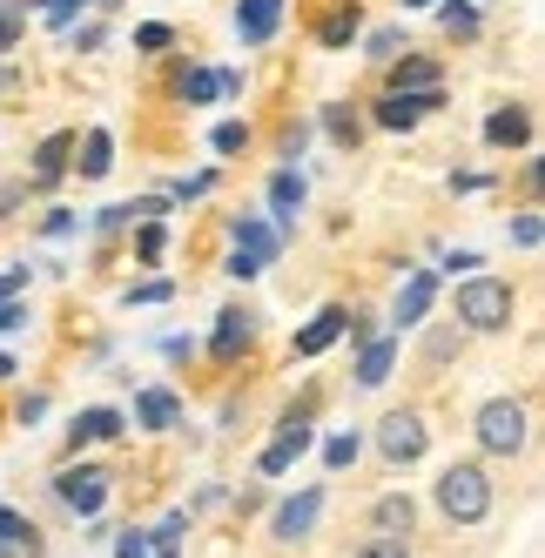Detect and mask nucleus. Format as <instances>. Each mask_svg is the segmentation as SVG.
Returning <instances> with one entry per match:
<instances>
[{
	"label": "nucleus",
	"instance_id": "36",
	"mask_svg": "<svg viewBox=\"0 0 545 558\" xmlns=\"http://www.w3.org/2000/svg\"><path fill=\"white\" fill-rule=\"evenodd\" d=\"M371 54H377V61H391V54H398V34H391V27L371 34Z\"/></svg>",
	"mask_w": 545,
	"mask_h": 558
},
{
	"label": "nucleus",
	"instance_id": "10",
	"mask_svg": "<svg viewBox=\"0 0 545 558\" xmlns=\"http://www.w3.org/2000/svg\"><path fill=\"white\" fill-rule=\"evenodd\" d=\"M432 296H438V276L432 269H411V283L398 290V324H417V316L432 310Z\"/></svg>",
	"mask_w": 545,
	"mask_h": 558
},
{
	"label": "nucleus",
	"instance_id": "13",
	"mask_svg": "<svg viewBox=\"0 0 545 558\" xmlns=\"http://www.w3.org/2000/svg\"><path fill=\"white\" fill-rule=\"evenodd\" d=\"M250 343V310H222L216 316V356H237Z\"/></svg>",
	"mask_w": 545,
	"mask_h": 558
},
{
	"label": "nucleus",
	"instance_id": "2",
	"mask_svg": "<svg viewBox=\"0 0 545 558\" xmlns=\"http://www.w3.org/2000/svg\"><path fill=\"white\" fill-rule=\"evenodd\" d=\"M458 316L472 330H505L512 324V283H498V276H464L458 283Z\"/></svg>",
	"mask_w": 545,
	"mask_h": 558
},
{
	"label": "nucleus",
	"instance_id": "34",
	"mask_svg": "<svg viewBox=\"0 0 545 558\" xmlns=\"http://www.w3.org/2000/svg\"><path fill=\"white\" fill-rule=\"evenodd\" d=\"M142 256H148V263L162 256V222H142Z\"/></svg>",
	"mask_w": 545,
	"mask_h": 558
},
{
	"label": "nucleus",
	"instance_id": "39",
	"mask_svg": "<svg viewBox=\"0 0 545 558\" xmlns=\"http://www.w3.org/2000/svg\"><path fill=\"white\" fill-rule=\"evenodd\" d=\"M14 324H27V310L21 303H0V330H14Z\"/></svg>",
	"mask_w": 545,
	"mask_h": 558
},
{
	"label": "nucleus",
	"instance_id": "25",
	"mask_svg": "<svg viewBox=\"0 0 545 558\" xmlns=\"http://www.w3.org/2000/svg\"><path fill=\"white\" fill-rule=\"evenodd\" d=\"M358 558H411V551H404V538H398V532H377V538H364V551H358Z\"/></svg>",
	"mask_w": 545,
	"mask_h": 558
},
{
	"label": "nucleus",
	"instance_id": "1",
	"mask_svg": "<svg viewBox=\"0 0 545 558\" xmlns=\"http://www.w3.org/2000/svg\"><path fill=\"white\" fill-rule=\"evenodd\" d=\"M438 505H445V518H458V525H479L492 511V477L479 464H451L438 477Z\"/></svg>",
	"mask_w": 545,
	"mask_h": 558
},
{
	"label": "nucleus",
	"instance_id": "18",
	"mask_svg": "<svg viewBox=\"0 0 545 558\" xmlns=\"http://www.w3.org/2000/svg\"><path fill=\"white\" fill-rule=\"evenodd\" d=\"M485 135H492V142L505 148V142H525V135H532V122H525V114H519V108H498V114H492V122H485Z\"/></svg>",
	"mask_w": 545,
	"mask_h": 558
},
{
	"label": "nucleus",
	"instance_id": "38",
	"mask_svg": "<svg viewBox=\"0 0 545 558\" xmlns=\"http://www.w3.org/2000/svg\"><path fill=\"white\" fill-rule=\"evenodd\" d=\"M169 296V283H142V290H129V303H162Z\"/></svg>",
	"mask_w": 545,
	"mask_h": 558
},
{
	"label": "nucleus",
	"instance_id": "9",
	"mask_svg": "<svg viewBox=\"0 0 545 558\" xmlns=\"http://www.w3.org/2000/svg\"><path fill=\"white\" fill-rule=\"evenodd\" d=\"M317 511H324V492L310 485V492H296L283 511H277V538H303L310 525H317Z\"/></svg>",
	"mask_w": 545,
	"mask_h": 558
},
{
	"label": "nucleus",
	"instance_id": "15",
	"mask_svg": "<svg viewBox=\"0 0 545 558\" xmlns=\"http://www.w3.org/2000/svg\"><path fill=\"white\" fill-rule=\"evenodd\" d=\"M101 437H122V411H82L74 417V445H101Z\"/></svg>",
	"mask_w": 545,
	"mask_h": 558
},
{
	"label": "nucleus",
	"instance_id": "5",
	"mask_svg": "<svg viewBox=\"0 0 545 558\" xmlns=\"http://www.w3.org/2000/svg\"><path fill=\"white\" fill-rule=\"evenodd\" d=\"M55 492H61V505H68V511L95 518V511L108 505V471H95V464H82V471H61V477H55Z\"/></svg>",
	"mask_w": 545,
	"mask_h": 558
},
{
	"label": "nucleus",
	"instance_id": "30",
	"mask_svg": "<svg viewBox=\"0 0 545 558\" xmlns=\"http://www.w3.org/2000/svg\"><path fill=\"white\" fill-rule=\"evenodd\" d=\"M324 129H330L337 142H358V122H350V114H343V108H330V114H324Z\"/></svg>",
	"mask_w": 545,
	"mask_h": 558
},
{
	"label": "nucleus",
	"instance_id": "11",
	"mask_svg": "<svg viewBox=\"0 0 545 558\" xmlns=\"http://www.w3.org/2000/svg\"><path fill=\"white\" fill-rule=\"evenodd\" d=\"M237 250H250L256 263H269V256L283 250V235L269 229V222H256V216H237Z\"/></svg>",
	"mask_w": 545,
	"mask_h": 558
},
{
	"label": "nucleus",
	"instance_id": "8",
	"mask_svg": "<svg viewBox=\"0 0 545 558\" xmlns=\"http://www.w3.org/2000/svg\"><path fill=\"white\" fill-rule=\"evenodd\" d=\"M277 21H283V0H243V8H237V34L250 48H263L269 34H277Z\"/></svg>",
	"mask_w": 545,
	"mask_h": 558
},
{
	"label": "nucleus",
	"instance_id": "23",
	"mask_svg": "<svg viewBox=\"0 0 545 558\" xmlns=\"http://www.w3.org/2000/svg\"><path fill=\"white\" fill-rule=\"evenodd\" d=\"M108 155H114V142H108V135L95 129V135H88V148H82V175H108V169H114Z\"/></svg>",
	"mask_w": 545,
	"mask_h": 558
},
{
	"label": "nucleus",
	"instance_id": "17",
	"mask_svg": "<svg viewBox=\"0 0 545 558\" xmlns=\"http://www.w3.org/2000/svg\"><path fill=\"white\" fill-rule=\"evenodd\" d=\"M269 203H277V222H290L296 209H303V175H277V182H269Z\"/></svg>",
	"mask_w": 545,
	"mask_h": 558
},
{
	"label": "nucleus",
	"instance_id": "3",
	"mask_svg": "<svg viewBox=\"0 0 545 558\" xmlns=\"http://www.w3.org/2000/svg\"><path fill=\"white\" fill-rule=\"evenodd\" d=\"M472 430H479V445H485L492 458H512V451L525 445V411L512 404V397H492V404L479 411V424H472Z\"/></svg>",
	"mask_w": 545,
	"mask_h": 558
},
{
	"label": "nucleus",
	"instance_id": "28",
	"mask_svg": "<svg viewBox=\"0 0 545 558\" xmlns=\"http://www.w3.org/2000/svg\"><path fill=\"white\" fill-rule=\"evenodd\" d=\"M209 142H216V155H237V148H243L250 135H243V122H222V129H216Z\"/></svg>",
	"mask_w": 545,
	"mask_h": 558
},
{
	"label": "nucleus",
	"instance_id": "32",
	"mask_svg": "<svg viewBox=\"0 0 545 558\" xmlns=\"http://www.w3.org/2000/svg\"><path fill=\"white\" fill-rule=\"evenodd\" d=\"M512 235H519L525 250H538V235H545V222H538V216H519V222H512Z\"/></svg>",
	"mask_w": 545,
	"mask_h": 558
},
{
	"label": "nucleus",
	"instance_id": "37",
	"mask_svg": "<svg viewBox=\"0 0 545 558\" xmlns=\"http://www.w3.org/2000/svg\"><path fill=\"white\" fill-rule=\"evenodd\" d=\"M14 34H21V14H14V8H0V48H14Z\"/></svg>",
	"mask_w": 545,
	"mask_h": 558
},
{
	"label": "nucleus",
	"instance_id": "4",
	"mask_svg": "<svg viewBox=\"0 0 545 558\" xmlns=\"http://www.w3.org/2000/svg\"><path fill=\"white\" fill-rule=\"evenodd\" d=\"M424 445H432V437H424V424L411 417V411H391L377 424V451L391 458V464H417L424 458Z\"/></svg>",
	"mask_w": 545,
	"mask_h": 558
},
{
	"label": "nucleus",
	"instance_id": "7",
	"mask_svg": "<svg viewBox=\"0 0 545 558\" xmlns=\"http://www.w3.org/2000/svg\"><path fill=\"white\" fill-rule=\"evenodd\" d=\"M424 108H445V95H438V88H417V95L391 88V95L377 101V122H384V129H411V122H417Z\"/></svg>",
	"mask_w": 545,
	"mask_h": 558
},
{
	"label": "nucleus",
	"instance_id": "6",
	"mask_svg": "<svg viewBox=\"0 0 545 558\" xmlns=\"http://www.w3.org/2000/svg\"><path fill=\"white\" fill-rule=\"evenodd\" d=\"M303 451H310V417L296 411V417H283V437H277V445H269V451H263L256 464H263L269 477H283V471H290V464H296Z\"/></svg>",
	"mask_w": 545,
	"mask_h": 558
},
{
	"label": "nucleus",
	"instance_id": "20",
	"mask_svg": "<svg viewBox=\"0 0 545 558\" xmlns=\"http://www.w3.org/2000/svg\"><path fill=\"white\" fill-rule=\"evenodd\" d=\"M14 545H27V551H34V545H41V538L27 532V518H21V511H0V558H8Z\"/></svg>",
	"mask_w": 545,
	"mask_h": 558
},
{
	"label": "nucleus",
	"instance_id": "21",
	"mask_svg": "<svg viewBox=\"0 0 545 558\" xmlns=\"http://www.w3.org/2000/svg\"><path fill=\"white\" fill-rule=\"evenodd\" d=\"M398 88H404V95H417V88H438V68L424 61V54H411V61L398 68Z\"/></svg>",
	"mask_w": 545,
	"mask_h": 558
},
{
	"label": "nucleus",
	"instance_id": "24",
	"mask_svg": "<svg viewBox=\"0 0 545 558\" xmlns=\"http://www.w3.org/2000/svg\"><path fill=\"white\" fill-rule=\"evenodd\" d=\"M182 95L189 101H216L222 95V74H182Z\"/></svg>",
	"mask_w": 545,
	"mask_h": 558
},
{
	"label": "nucleus",
	"instance_id": "29",
	"mask_svg": "<svg viewBox=\"0 0 545 558\" xmlns=\"http://www.w3.org/2000/svg\"><path fill=\"white\" fill-rule=\"evenodd\" d=\"M155 545L142 538V532H122V538H114V558H148Z\"/></svg>",
	"mask_w": 545,
	"mask_h": 558
},
{
	"label": "nucleus",
	"instance_id": "12",
	"mask_svg": "<svg viewBox=\"0 0 545 558\" xmlns=\"http://www.w3.org/2000/svg\"><path fill=\"white\" fill-rule=\"evenodd\" d=\"M343 324H350V316H343V310H324V316H317V324H310V330L296 337V356H317V350H330V343L343 337Z\"/></svg>",
	"mask_w": 545,
	"mask_h": 558
},
{
	"label": "nucleus",
	"instance_id": "22",
	"mask_svg": "<svg viewBox=\"0 0 545 558\" xmlns=\"http://www.w3.org/2000/svg\"><path fill=\"white\" fill-rule=\"evenodd\" d=\"M377 532H411V498H377Z\"/></svg>",
	"mask_w": 545,
	"mask_h": 558
},
{
	"label": "nucleus",
	"instance_id": "35",
	"mask_svg": "<svg viewBox=\"0 0 545 558\" xmlns=\"http://www.w3.org/2000/svg\"><path fill=\"white\" fill-rule=\"evenodd\" d=\"M27 290V269H8V276H0V303H14Z\"/></svg>",
	"mask_w": 545,
	"mask_h": 558
},
{
	"label": "nucleus",
	"instance_id": "19",
	"mask_svg": "<svg viewBox=\"0 0 545 558\" xmlns=\"http://www.w3.org/2000/svg\"><path fill=\"white\" fill-rule=\"evenodd\" d=\"M391 364H398V350H391V343H364V364H358V384H384V377H391Z\"/></svg>",
	"mask_w": 545,
	"mask_h": 558
},
{
	"label": "nucleus",
	"instance_id": "31",
	"mask_svg": "<svg viewBox=\"0 0 545 558\" xmlns=\"http://www.w3.org/2000/svg\"><path fill=\"white\" fill-rule=\"evenodd\" d=\"M445 27H451V34H479V14H472V8H445Z\"/></svg>",
	"mask_w": 545,
	"mask_h": 558
},
{
	"label": "nucleus",
	"instance_id": "16",
	"mask_svg": "<svg viewBox=\"0 0 545 558\" xmlns=\"http://www.w3.org/2000/svg\"><path fill=\"white\" fill-rule=\"evenodd\" d=\"M68 148H74V135H48V142H41V155H34V175L55 182V175L68 169Z\"/></svg>",
	"mask_w": 545,
	"mask_h": 558
},
{
	"label": "nucleus",
	"instance_id": "26",
	"mask_svg": "<svg viewBox=\"0 0 545 558\" xmlns=\"http://www.w3.org/2000/svg\"><path fill=\"white\" fill-rule=\"evenodd\" d=\"M350 34H358V8H343V14H330L324 21V41L337 48V41H350Z\"/></svg>",
	"mask_w": 545,
	"mask_h": 558
},
{
	"label": "nucleus",
	"instance_id": "14",
	"mask_svg": "<svg viewBox=\"0 0 545 558\" xmlns=\"http://www.w3.org/2000/svg\"><path fill=\"white\" fill-rule=\"evenodd\" d=\"M135 417H142L148 430H169L182 411H175V397H169V390H142V397H135Z\"/></svg>",
	"mask_w": 545,
	"mask_h": 558
},
{
	"label": "nucleus",
	"instance_id": "33",
	"mask_svg": "<svg viewBox=\"0 0 545 558\" xmlns=\"http://www.w3.org/2000/svg\"><path fill=\"white\" fill-rule=\"evenodd\" d=\"M74 8H82V0H41V14H48L55 27H68V21H74Z\"/></svg>",
	"mask_w": 545,
	"mask_h": 558
},
{
	"label": "nucleus",
	"instance_id": "27",
	"mask_svg": "<svg viewBox=\"0 0 545 558\" xmlns=\"http://www.w3.org/2000/svg\"><path fill=\"white\" fill-rule=\"evenodd\" d=\"M324 458H330V471L358 464V437H330V445H324Z\"/></svg>",
	"mask_w": 545,
	"mask_h": 558
},
{
	"label": "nucleus",
	"instance_id": "40",
	"mask_svg": "<svg viewBox=\"0 0 545 558\" xmlns=\"http://www.w3.org/2000/svg\"><path fill=\"white\" fill-rule=\"evenodd\" d=\"M0 377H14V356H0Z\"/></svg>",
	"mask_w": 545,
	"mask_h": 558
},
{
	"label": "nucleus",
	"instance_id": "41",
	"mask_svg": "<svg viewBox=\"0 0 545 558\" xmlns=\"http://www.w3.org/2000/svg\"><path fill=\"white\" fill-rule=\"evenodd\" d=\"M404 8H424V0H404Z\"/></svg>",
	"mask_w": 545,
	"mask_h": 558
}]
</instances>
